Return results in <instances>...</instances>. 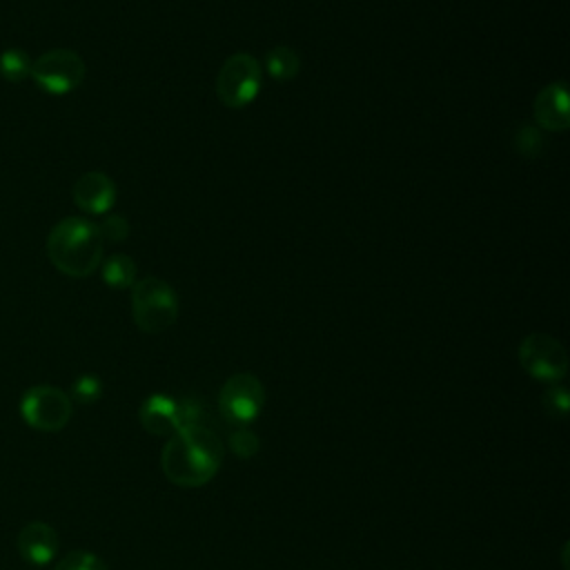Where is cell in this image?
Listing matches in <instances>:
<instances>
[{
  "label": "cell",
  "mask_w": 570,
  "mask_h": 570,
  "mask_svg": "<svg viewBox=\"0 0 570 570\" xmlns=\"http://www.w3.org/2000/svg\"><path fill=\"white\" fill-rule=\"evenodd\" d=\"M265 65H267V71L274 80L278 82H289L298 76L301 71V58L298 53L287 47V45H276L267 51L265 56Z\"/></svg>",
  "instance_id": "4fadbf2b"
},
{
  "label": "cell",
  "mask_w": 570,
  "mask_h": 570,
  "mask_svg": "<svg viewBox=\"0 0 570 570\" xmlns=\"http://www.w3.org/2000/svg\"><path fill=\"white\" fill-rule=\"evenodd\" d=\"M265 405V387L258 376L238 372L218 392V410L232 425H249Z\"/></svg>",
  "instance_id": "52a82bcc"
},
{
  "label": "cell",
  "mask_w": 570,
  "mask_h": 570,
  "mask_svg": "<svg viewBox=\"0 0 570 570\" xmlns=\"http://www.w3.org/2000/svg\"><path fill=\"white\" fill-rule=\"evenodd\" d=\"M261 82H263L261 62L252 53L240 51L225 58V62L218 69L214 89L218 100L225 107L240 109L254 102V98L261 91Z\"/></svg>",
  "instance_id": "277c9868"
},
{
  "label": "cell",
  "mask_w": 570,
  "mask_h": 570,
  "mask_svg": "<svg viewBox=\"0 0 570 570\" xmlns=\"http://www.w3.org/2000/svg\"><path fill=\"white\" fill-rule=\"evenodd\" d=\"M512 147L517 154H521L525 158H537L543 154L546 140H543V134L539 127L521 125L512 136Z\"/></svg>",
  "instance_id": "2e32d148"
},
{
  "label": "cell",
  "mask_w": 570,
  "mask_h": 570,
  "mask_svg": "<svg viewBox=\"0 0 570 570\" xmlns=\"http://www.w3.org/2000/svg\"><path fill=\"white\" fill-rule=\"evenodd\" d=\"M205 405L203 401L194 399V396H185L178 399V423L180 428H189V425H205ZM178 428V430H180Z\"/></svg>",
  "instance_id": "7402d4cb"
},
{
  "label": "cell",
  "mask_w": 570,
  "mask_h": 570,
  "mask_svg": "<svg viewBox=\"0 0 570 570\" xmlns=\"http://www.w3.org/2000/svg\"><path fill=\"white\" fill-rule=\"evenodd\" d=\"M98 232H100V238L102 240H111V243H122L127 236H129V223L125 216H118V214H109L105 216L98 225Z\"/></svg>",
  "instance_id": "44dd1931"
},
{
  "label": "cell",
  "mask_w": 570,
  "mask_h": 570,
  "mask_svg": "<svg viewBox=\"0 0 570 570\" xmlns=\"http://www.w3.org/2000/svg\"><path fill=\"white\" fill-rule=\"evenodd\" d=\"M53 570H109V568L98 554L89 550H71L56 563Z\"/></svg>",
  "instance_id": "ac0fdd59"
},
{
  "label": "cell",
  "mask_w": 570,
  "mask_h": 570,
  "mask_svg": "<svg viewBox=\"0 0 570 570\" xmlns=\"http://www.w3.org/2000/svg\"><path fill=\"white\" fill-rule=\"evenodd\" d=\"M85 71L87 67L80 53L71 49H51L31 62L29 76L42 91L62 96L82 85Z\"/></svg>",
  "instance_id": "8992f818"
},
{
  "label": "cell",
  "mask_w": 570,
  "mask_h": 570,
  "mask_svg": "<svg viewBox=\"0 0 570 570\" xmlns=\"http://www.w3.org/2000/svg\"><path fill=\"white\" fill-rule=\"evenodd\" d=\"M71 198L87 214H105L116 200V185L105 171L91 169L73 183Z\"/></svg>",
  "instance_id": "30bf717a"
},
{
  "label": "cell",
  "mask_w": 570,
  "mask_h": 570,
  "mask_svg": "<svg viewBox=\"0 0 570 570\" xmlns=\"http://www.w3.org/2000/svg\"><path fill=\"white\" fill-rule=\"evenodd\" d=\"M519 363L537 381L557 383L568 372L566 347L550 334L534 332L519 343Z\"/></svg>",
  "instance_id": "ba28073f"
},
{
  "label": "cell",
  "mask_w": 570,
  "mask_h": 570,
  "mask_svg": "<svg viewBox=\"0 0 570 570\" xmlns=\"http://www.w3.org/2000/svg\"><path fill=\"white\" fill-rule=\"evenodd\" d=\"M138 419L149 434L171 436L180 428L178 401L171 396H165V394H151L142 401V405L138 410Z\"/></svg>",
  "instance_id": "7c38bea8"
},
{
  "label": "cell",
  "mask_w": 570,
  "mask_h": 570,
  "mask_svg": "<svg viewBox=\"0 0 570 570\" xmlns=\"http://www.w3.org/2000/svg\"><path fill=\"white\" fill-rule=\"evenodd\" d=\"M229 448L238 459H252L258 452L261 441L249 425H234L229 432Z\"/></svg>",
  "instance_id": "e0dca14e"
},
{
  "label": "cell",
  "mask_w": 570,
  "mask_h": 570,
  "mask_svg": "<svg viewBox=\"0 0 570 570\" xmlns=\"http://www.w3.org/2000/svg\"><path fill=\"white\" fill-rule=\"evenodd\" d=\"M131 316L140 332L160 334L178 318V298L169 283L145 276L131 287Z\"/></svg>",
  "instance_id": "3957f363"
},
{
  "label": "cell",
  "mask_w": 570,
  "mask_h": 570,
  "mask_svg": "<svg viewBox=\"0 0 570 570\" xmlns=\"http://www.w3.org/2000/svg\"><path fill=\"white\" fill-rule=\"evenodd\" d=\"M102 281L114 289L134 287L136 283V263L127 254H114L105 263H100Z\"/></svg>",
  "instance_id": "5bb4252c"
},
{
  "label": "cell",
  "mask_w": 570,
  "mask_h": 570,
  "mask_svg": "<svg viewBox=\"0 0 570 570\" xmlns=\"http://www.w3.org/2000/svg\"><path fill=\"white\" fill-rule=\"evenodd\" d=\"M31 73V58L22 49H4L0 53V76L9 82H22Z\"/></svg>",
  "instance_id": "9a60e30c"
},
{
  "label": "cell",
  "mask_w": 570,
  "mask_h": 570,
  "mask_svg": "<svg viewBox=\"0 0 570 570\" xmlns=\"http://www.w3.org/2000/svg\"><path fill=\"white\" fill-rule=\"evenodd\" d=\"M541 403H543V410L554 416V419H563L568 414V407H570V396H568V390L563 385H552L543 392L541 396Z\"/></svg>",
  "instance_id": "ffe728a7"
},
{
  "label": "cell",
  "mask_w": 570,
  "mask_h": 570,
  "mask_svg": "<svg viewBox=\"0 0 570 570\" xmlns=\"http://www.w3.org/2000/svg\"><path fill=\"white\" fill-rule=\"evenodd\" d=\"M71 412L69 394L53 385H33L20 399L22 421L38 432H60Z\"/></svg>",
  "instance_id": "5b68a950"
},
{
  "label": "cell",
  "mask_w": 570,
  "mask_h": 570,
  "mask_svg": "<svg viewBox=\"0 0 570 570\" xmlns=\"http://www.w3.org/2000/svg\"><path fill=\"white\" fill-rule=\"evenodd\" d=\"M18 552L31 566H47L58 554V532L45 521H31L18 532Z\"/></svg>",
  "instance_id": "8fae6325"
},
{
  "label": "cell",
  "mask_w": 570,
  "mask_h": 570,
  "mask_svg": "<svg viewBox=\"0 0 570 570\" xmlns=\"http://www.w3.org/2000/svg\"><path fill=\"white\" fill-rule=\"evenodd\" d=\"M223 463V443L207 425L176 430L160 452L163 474L180 488H198L212 481Z\"/></svg>",
  "instance_id": "6da1fadb"
},
{
  "label": "cell",
  "mask_w": 570,
  "mask_h": 570,
  "mask_svg": "<svg viewBox=\"0 0 570 570\" xmlns=\"http://www.w3.org/2000/svg\"><path fill=\"white\" fill-rule=\"evenodd\" d=\"M100 394H102L100 379L94 376V374H82V376H78L73 381L69 399H73V401H78L82 405H91V403H96L100 399Z\"/></svg>",
  "instance_id": "d6986e66"
},
{
  "label": "cell",
  "mask_w": 570,
  "mask_h": 570,
  "mask_svg": "<svg viewBox=\"0 0 570 570\" xmlns=\"http://www.w3.org/2000/svg\"><path fill=\"white\" fill-rule=\"evenodd\" d=\"M102 245L98 227L80 216L62 218L47 238V256L51 265L71 278L94 274L102 263Z\"/></svg>",
  "instance_id": "7a4b0ae2"
},
{
  "label": "cell",
  "mask_w": 570,
  "mask_h": 570,
  "mask_svg": "<svg viewBox=\"0 0 570 570\" xmlns=\"http://www.w3.org/2000/svg\"><path fill=\"white\" fill-rule=\"evenodd\" d=\"M532 114L537 120V127L541 131L563 134L570 127V111H568V91L563 82H550L546 85L534 102Z\"/></svg>",
  "instance_id": "9c48e42d"
}]
</instances>
